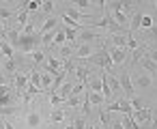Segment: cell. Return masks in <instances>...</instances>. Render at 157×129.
Instances as JSON below:
<instances>
[{
    "label": "cell",
    "instance_id": "cell-1",
    "mask_svg": "<svg viewBox=\"0 0 157 129\" xmlns=\"http://www.w3.org/2000/svg\"><path fill=\"white\" fill-rule=\"evenodd\" d=\"M39 47H41V35H39V32H35V35H24V32H20L17 41H15V45H13V50L20 52V54H33V52L39 50Z\"/></svg>",
    "mask_w": 157,
    "mask_h": 129
},
{
    "label": "cell",
    "instance_id": "cell-2",
    "mask_svg": "<svg viewBox=\"0 0 157 129\" xmlns=\"http://www.w3.org/2000/svg\"><path fill=\"white\" fill-rule=\"evenodd\" d=\"M86 63H93V65H97L99 69H103L105 73L114 75V63H112V58H110V54H108V50H105V47L95 50V52L86 58Z\"/></svg>",
    "mask_w": 157,
    "mask_h": 129
},
{
    "label": "cell",
    "instance_id": "cell-3",
    "mask_svg": "<svg viewBox=\"0 0 157 129\" xmlns=\"http://www.w3.org/2000/svg\"><path fill=\"white\" fill-rule=\"evenodd\" d=\"M118 82H121V90L125 93V99H127V101H131V99H133V82H131V75H129V71L121 73Z\"/></svg>",
    "mask_w": 157,
    "mask_h": 129
},
{
    "label": "cell",
    "instance_id": "cell-4",
    "mask_svg": "<svg viewBox=\"0 0 157 129\" xmlns=\"http://www.w3.org/2000/svg\"><path fill=\"white\" fill-rule=\"evenodd\" d=\"M131 118H133L138 125H151V120H153V110H151V108L133 110V112H131Z\"/></svg>",
    "mask_w": 157,
    "mask_h": 129
},
{
    "label": "cell",
    "instance_id": "cell-5",
    "mask_svg": "<svg viewBox=\"0 0 157 129\" xmlns=\"http://www.w3.org/2000/svg\"><path fill=\"white\" fill-rule=\"evenodd\" d=\"M105 50H108V54H110V58H112L114 65H123V63L127 60V50L112 47V45H105Z\"/></svg>",
    "mask_w": 157,
    "mask_h": 129
},
{
    "label": "cell",
    "instance_id": "cell-6",
    "mask_svg": "<svg viewBox=\"0 0 157 129\" xmlns=\"http://www.w3.org/2000/svg\"><path fill=\"white\" fill-rule=\"evenodd\" d=\"M28 82H30V75L28 73H15L13 75V84H15V88H17V95H22L24 90H26V86H28Z\"/></svg>",
    "mask_w": 157,
    "mask_h": 129
},
{
    "label": "cell",
    "instance_id": "cell-7",
    "mask_svg": "<svg viewBox=\"0 0 157 129\" xmlns=\"http://www.w3.org/2000/svg\"><path fill=\"white\" fill-rule=\"evenodd\" d=\"M93 52H95V50H93V45H90V43H82V45H78V47H75V52H73V58L86 60V58H88Z\"/></svg>",
    "mask_w": 157,
    "mask_h": 129
},
{
    "label": "cell",
    "instance_id": "cell-8",
    "mask_svg": "<svg viewBox=\"0 0 157 129\" xmlns=\"http://www.w3.org/2000/svg\"><path fill=\"white\" fill-rule=\"evenodd\" d=\"M127 37L129 35H110V37H105L110 43L108 45H112V47H121V50H125L127 47Z\"/></svg>",
    "mask_w": 157,
    "mask_h": 129
},
{
    "label": "cell",
    "instance_id": "cell-9",
    "mask_svg": "<svg viewBox=\"0 0 157 129\" xmlns=\"http://www.w3.org/2000/svg\"><path fill=\"white\" fill-rule=\"evenodd\" d=\"M56 28H58V20L52 15V17H48V20L43 22V26H41L37 32H39V35H45V32H52V30H56Z\"/></svg>",
    "mask_w": 157,
    "mask_h": 129
},
{
    "label": "cell",
    "instance_id": "cell-10",
    "mask_svg": "<svg viewBox=\"0 0 157 129\" xmlns=\"http://www.w3.org/2000/svg\"><path fill=\"white\" fill-rule=\"evenodd\" d=\"M28 17H30V15H28V11H26V9H20V11L15 13V20H17V28H15V30H17V32H22V30H24V26L28 24Z\"/></svg>",
    "mask_w": 157,
    "mask_h": 129
},
{
    "label": "cell",
    "instance_id": "cell-11",
    "mask_svg": "<svg viewBox=\"0 0 157 129\" xmlns=\"http://www.w3.org/2000/svg\"><path fill=\"white\" fill-rule=\"evenodd\" d=\"M148 88V86H153V78L151 75H146V73H142V75H136V82H133V88Z\"/></svg>",
    "mask_w": 157,
    "mask_h": 129
},
{
    "label": "cell",
    "instance_id": "cell-12",
    "mask_svg": "<svg viewBox=\"0 0 157 129\" xmlns=\"http://www.w3.org/2000/svg\"><path fill=\"white\" fill-rule=\"evenodd\" d=\"M140 22H142V13H140V11L131 13V17H129V28H127V32L131 35L133 30H138V28H140Z\"/></svg>",
    "mask_w": 157,
    "mask_h": 129
},
{
    "label": "cell",
    "instance_id": "cell-13",
    "mask_svg": "<svg viewBox=\"0 0 157 129\" xmlns=\"http://www.w3.org/2000/svg\"><path fill=\"white\" fill-rule=\"evenodd\" d=\"M144 54H146V45H138V50H133V54H131L129 65H131V67H136V65L144 58Z\"/></svg>",
    "mask_w": 157,
    "mask_h": 129
},
{
    "label": "cell",
    "instance_id": "cell-14",
    "mask_svg": "<svg viewBox=\"0 0 157 129\" xmlns=\"http://www.w3.org/2000/svg\"><path fill=\"white\" fill-rule=\"evenodd\" d=\"M2 69L7 71L5 75H15V73H17V65H15V58H5V60H2Z\"/></svg>",
    "mask_w": 157,
    "mask_h": 129
},
{
    "label": "cell",
    "instance_id": "cell-15",
    "mask_svg": "<svg viewBox=\"0 0 157 129\" xmlns=\"http://www.w3.org/2000/svg\"><path fill=\"white\" fill-rule=\"evenodd\" d=\"M71 90H73V86H71L69 82H63V86L58 88V93H56V95H58V97H60V101L65 103V101L71 97Z\"/></svg>",
    "mask_w": 157,
    "mask_h": 129
},
{
    "label": "cell",
    "instance_id": "cell-16",
    "mask_svg": "<svg viewBox=\"0 0 157 129\" xmlns=\"http://www.w3.org/2000/svg\"><path fill=\"white\" fill-rule=\"evenodd\" d=\"M86 97H88V103H90V105H103V103H105V99H103V95H101V93L86 90Z\"/></svg>",
    "mask_w": 157,
    "mask_h": 129
},
{
    "label": "cell",
    "instance_id": "cell-17",
    "mask_svg": "<svg viewBox=\"0 0 157 129\" xmlns=\"http://www.w3.org/2000/svg\"><path fill=\"white\" fill-rule=\"evenodd\" d=\"M26 125H28L30 129H37V127L41 125V114H39V112H28V116H26Z\"/></svg>",
    "mask_w": 157,
    "mask_h": 129
},
{
    "label": "cell",
    "instance_id": "cell-18",
    "mask_svg": "<svg viewBox=\"0 0 157 129\" xmlns=\"http://www.w3.org/2000/svg\"><path fill=\"white\" fill-rule=\"evenodd\" d=\"M65 15H69L73 22H78V20H86V17H90V15H86V13H82V11H78L75 7H69L67 11H63Z\"/></svg>",
    "mask_w": 157,
    "mask_h": 129
},
{
    "label": "cell",
    "instance_id": "cell-19",
    "mask_svg": "<svg viewBox=\"0 0 157 129\" xmlns=\"http://www.w3.org/2000/svg\"><path fill=\"white\" fill-rule=\"evenodd\" d=\"M0 54H2L5 58H15V50L11 47L9 41H0Z\"/></svg>",
    "mask_w": 157,
    "mask_h": 129
},
{
    "label": "cell",
    "instance_id": "cell-20",
    "mask_svg": "<svg viewBox=\"0 0 157 129\" xmlns=\"http://www.w3.org/2000/svg\"><path fill=\"white\" fill-rule=\"evenodd\" d=\"M73 73H75V78H78L80 84H86V82H88V73H90V71H88L86 67H75Z\"/></svg>",
    "mask_w": 157,
    "mask_h": 129
},
{
    "label": "cell",
    "instance_id": "cell-21",
    "mask_svg": "<svg viewBox=\"0 0 157 129\" xmlns=\"http://www.w3.org/2000/svg\"><path fill=\"white\" fill-rule=\"evenodd\" d=\"M65 118H67V114H65L63 108H54V110L50 112V120H52V123H63Z\"/></svg>",
    "mask_w": 157,
    "mask_h": 129
},
{
    "label": "cell",
    "instance_id": "cell-22",
    "mask_svg": "<svg viewBox=\"0 0 157 129\" xmlns=\"http://www.w3.org/2000/svg\"><path fill=\"white\" fill-rule=\"evenodd\" d=\"M121 123H123V127H125V129H140V125L131 118V114H123Z\"/></svg>",
    "mask_w": 157,
    "mask_h": 129
},
{
    "label": "cell",
    "instance_id": "cell-23",
    "mask_svg": "<svg viewBox=\"0 0 157 129\" xmlns=\"http://www.w3.org/2000/svg\"><path fill=\"white\" fill-rule=\"evenodd\" d=\"M73 52H75V45H71V43H65V45H60V50H58V54H60L63 58L73 56Z\"/></svg>",
    "mask_w": 157,
    "mask_h": 129
},
{
    "label": "cell",
    "instance_id": "cell-24",
    "mask_svg": "<svg viewBox=\"0 0 157 129\" xmlns=\"http://www.w3.org/2000/svg\"><path fill=\"white\" fill-rule=\"evenodd\" d=\"M67 43V37H65V28H58L56 30V37L52 41V45H65Z\"/></svg>",
    "mask_w": 157,
    "mask_h": 129
},
{
    "label": "cell",
    "instance_id": "cell-25",
    "mask_svg": "<svg viewBox=\"0 0 157 129\" xmlns=\"http://www.w3.org/2000/svg\"><path fill=\"white\" fill-rule=\"evenodd\" d=\"M41 11L48 13V15L52 17V13L56 11V2H52V0H45V2H41Z\"/></svg>",
    "mask_w": 157,
    "mask_h": 129
},
{
    "label": "cell",
    "instance_id": "cell-26",
    "mask_svg": "<svg viewBox=\"0 0 157 129\" xmlns=\"http://www.w3.org/2000/svg\"><path fill=\"white\" fill-rule=\"evenodd\" d=\"M140 65H142V67H144V69H146L148 73H157V65H155L153 60H148L146 56H144V58L140 60Z\"/></svg>",
    "mask_w": 157,
    "mask_h": 129
},
{
    "label": "cell",
    "instance_id": "cell-27",
    "mask_svg": "<svg viewBox=\"0 0 157 129\" xmlns=\"http://www.w3.org/2000/svg\"><path fill=\"white\" fill-rule=\"evenodd\" d=\"M30 84L37 86V88H41V71H37V69L30 71Z\"/></svg>",
    "mask_w": 157,
    "mask_h": 129
},
{
    "label": "cell",
    "instance_id": "cell-28",
    "mask_svg": "<svg viewBox=\"0 0 157 129\" xmlns=\"http://www.w3.org/2000/svg\"><path fill=\"white\" fill-rule=\"evenodd\" d=\"M41 9V0H30V2H26V11H28V15L30 13H37Z\"/></svg>",
    "mask_w": 157,
    "mask_h": 129
},
{
    "label": "cell",
    "instance_id": "cell-29",
    "mask_svg": "<svg viewBox=\"0 0 157 129\" xmlns=\"http://www.w3.org/2000/svg\"><path fill=\"white\" fill-rule=\"evenodd\" d=\"M78 32H80V30H75V28H65L67 43H73V41H78Z\"/></svg>",
    "mask_w": 157,
    "mask_h": 129
},
{
    "label": "cell",
    "instance_id": "cell-30",
    "mask_svg": "<svg viewBox=\"0 0 157 129\" xmlns=\"http://www.w3.org/2000/svg\"><path fill=\"white\" fill-rule=\"evenodd\" d=\"M71 5H73L78 11H82V13H84V9H88L93 2H90V0H75V2H71Z\"/></svg>",
    "mask_w": 157,
    "mask_h": 129
},
{
    "label": "cell",
    "instance_id": "cell-31",
    "mask_svg": "<svg viewBox=\"0 0 157 129\" xmlns=\"http://www.w3.org/2000/svg\"><path fill=\"white\" fill-rule=\"evenodd\" d=\"M153 24H155V17H151V15H144V13H142V22H140V28H146V30H148V28H151Z\"/></svg>",
    "mask_w": 157,
    "mask_h": 129
},
{
    "label": "cell",
    "instance_id": "cell-32",
    "mask_svg": "<svg viewBox=\"0 0 157 129\" xmlns=\"http://www.w3.org/2000/svg\"><path fill=\"white\" fill-rule=\"evenodd\" d=\"M17 11H13V9H7V7H0V20H9V17H13Z\"/></svg>",
    "mask_w": 157,
    "mask_h": 129
},
{
    "label": "cell",
    "instance_id": "cell-33",
    "mask_svg": "<svg viewBox=\"0 0 157 129\" xmlns=\"http://www.w3.org/2000/svg\"><path fill=\"white\" fill-rule=\"evenodd\" d=\"M146 39H148V41H157V20H155V24L148 28V32H146Z\"/></svg>",
    "mask_w": 157,
    "mask_h": 129
},
{
    "label": "cell",
    "instance_id": "cell-34",
    "mask_svg": "<svg viewBox=\"0 0 157 129\" xmlns=\"http://www.w3.org/2000/svg\"><path fill=\"white\" fill-rule=\"evenodd\" d=\"M11 114H17V108H15V105H9V108H0V116H11Z\"/></svg>",
    "mask_w": 157,
    "mask_h": 129
},
{
    "label": "cell",
    "instance_id": "cell-35",
    "mask_svg": "<svg viewBox=\"0 0 157 129\" xmlns=\"http://www.w3.org/2000/svg\"><path fill=\"white\" fill-rule=\"evenodd\" d=\"M71 125H73V129H86V125H88V123H86L82 116H78V118H75Z\"/></svg>",
    "mask_w": 157,
    "mask_h": 129
},
{
    "label": "cell",
    "instance_id": "cell-36",
    "mask_svg": "<svg viewBox=\"0 0 157 129\" xmlns=\"http://www.w3.org/2000/svg\"><path fill=\"white\" fill-rule=\"evenodd\" d=\"M30 56H33V60H35V63H43V60H45V54H43L41 50H35Z\"/></svg>",
    "mask_w": 157,
    "mask_h": 129
},
{
    "label": "cell",
    "instance_id": "cell-37",
    "mask_svg": "<svg viewBox=\"0 0 157 129\" xmlns=\"http://www.w3.org/2000/svg\"><path fill=\"white\" fill-rule=\"evenodd\" d=\"M65 103H67L69 108H75V105H80V95H71V97H69Z\"/></svg>",
    "mask_w": 157,
    "mask_h": 129
},
{
    "label": "cell",
    "instance_id": "cell-38",
    "mask_svg": "<svg viewBox=\"0 0 157 129\" xmlns=\"http://www.w3.org/2000/svg\"><path fill=\"white\" fill-rule=\"evenodd\" d=\"M99 120H101V125H105V127H110V112H105V110H101V114H99Z\"/></svg>",
    "mask_w": 157,
    "mask_h": 129
},
{
    "label": "cell",
    "instance_id": "cell-39",
    "mask_svg": "<svg viewBox=\"0 0 157 129\" xmlns=\"http://www.w3.org/2000/svg\"><path fill=\"white\" fill-rule=\"evenodd\" d=\"M127 47H129V50H138V41H136L131 35L127 37Z\"/></svg>",
    "mask_w": 157,
    "mask_h": 129
},
{
    "label": "cell",
    "instance_id": "cell-40",
    "mask_svg": "<svg viewBox=\"0 0 157 129\" xmlns=\"http://www.w3.org/2000/svg\"><path fill=\"white\" fill-rule=\"evenodd\" d=\"M9 93H13V88H11L9 84H2V86H0V97H5V95H9Z\"/></svg>",
    "mask_w": 157,
    "mask_h": 129
},
{
    "label": "cell",
    "instance_id": "cell-41",
    "mask_svg": "<svg viewBox=\"0 0 157 129\" xmlns=\"http://www.w3.org/2000/svg\"><path fill=\"white\" fill-rule=\"evenodd\" d=\"M110 129H125V127H123V123L118 118V120H110Z\"/></svg>",
    "mask_w": 157,
    "mask_h": 129
},
{
    "label": "cell",
    "instance_id": "cell-42",
    "mask_svg": "<svg viewBox=\"0 0 157 129\" xmlns=\"http://www.w3.org/2000/svg\"><path fill=\"white\" fill-rule=\"evenodd\" d=\"M50 103H52V105H60L63 101H60V97H58V95H50Z\"/></svg>",
    "mask_w": 157,
    "mask_h": 129
},
{
    "label": "cell",
    "instance_id": "cell-43",
    "mask_svg": "<svg viewBox=\"0 0 157 129\" xmlns=\"http://www.w3.org/2000/svg\"><path fill=\"white\" fill-rule=\"evenodd\" d=\"M146 58H148V60H153V63L157 65V50H153V52H146Z\"/></svg>",
    "mask_w": 157,
    "mask_h": 129
},
{
    "label": "cell",
    "instance_id": "cell-44",
    "mask_svg": "<svg viewBox=\"0 0 157 129\" xmlns=\"http://www.w3.org/2000/svg\"><path fill=\"white\" fill-rule=\"evenodd\" d=\"M0 37H2V39H7V30H5V26H2V22H0Z\"/></svg>",
    "mask_w": 157,
    "mask_h": 129
},
{
    "label": "cell",
    "instance_id": "cell-45",
    "mask_svg": "<svg viewBox=\"0 0 157 129\" xmlns=\"http://www.w3.org/2000/svg\"><path fill=\"white\" fill-rule=\"evenodd\" d=\"M2 84H7V75H5L2 71H0V86H2Z\"/></svg>",
    "mask_w": 157,
    "mask_h": 129
},
{
    "label": "cell",
    "instance_id": "cell-46",
    "mask_svg": "<svg viewBox=\"0 0 157 129\" xmlns=\"http://www.w3.org/2000/svg\"><path fill=\"white\" fill-rule=\"evenodd\" d=\"M2 127H5V129H13V125H11L9 120H2Z\"/></svg>",
    "mask_w": 157,
    "mask_h": 129
},
{
    "label": "cell",
    "instance_id": "cell-47",
    "mask_svg": "<svg viewBox=\"0 0 157 129\" xmlns=\"http://www.w3.org/2000/svg\"><path fill=\"white\" fill-rule=\"evenodd\" d=\"M151 129H157V116H155V118L151 120Z\"/></svg>",
    "mask_w": 157,
    "mask_h": 129
},
{
    "label": "cell",
    "instance_id": "cell-48",
    "mask_svg": "<svg viewBox=\"0 0 157 129\" xmlns=\"http://www.w3.org/2000/svg\"><path fill=\"white\" fill-rule=\"evenodd\" d=\"M86 129H95V125H86Z\"/></svg>",
    "mask_w": 157,
    "mask_h": 129
},
{
    "label": "cell",
    "instance_id": "cell-49",
    "mask_svg": "<svg viewBox=\"0 0 157 129\" xmlns=\"http://www.w3.org/2000/svg\"><path fill=\"white\" fill-rule=\"evenodd\" d=\"M65 129H73V125H67V127H65Z\"/></svg>",
    "mask_w": 157,
    "mask_h": 129
},
{
    "label": "cell",
    "instance_id": "cell-50",
    "mask_svg": "<svg viewBox=\"0 0 157 129\" xmlns=\"http://www.w3.org/2000/svg\"><path fill=\"white\" fill-rule=\"evenodd\" d=\"M155 7H157V0H155Z\"/></svg>",
    "mask_w": 157,
    "mask_h": 129
},
{
    "label": "cell",
    "instance_id": "cell-51",
    "mask_svg": "<svg viewBox=\"0 0 157 129\" xmlns=\"http://www.w3.org/2000/svg\"><path fill=\"white\" fill-rule=\"evenodd\" d=\"M155 116H157V112H155Z\"/></svg>",
    "mask_w": 157,
    "mask_h": 129
}]
</instances>
